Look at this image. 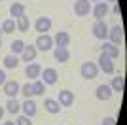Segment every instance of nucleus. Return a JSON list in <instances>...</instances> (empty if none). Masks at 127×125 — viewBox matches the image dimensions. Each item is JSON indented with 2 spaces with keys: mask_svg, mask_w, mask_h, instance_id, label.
Masks as SVG:
<instances>
[{
  "mask_svg": "<svg viewBox=\"0 0 127 125\" xmlns=\"http://www.w3.org/2000/svg\"><path fill=\"white\" fill-rule=\"evenodd\" d=\"M108 42L114 44V46L122 47L123 46V29L122 25H114V27H108Z\"/></svg>",
  "mask_w": 127,
  "mask_h": 125,
  "instance_id": "nucleus-1",
  "label": "nucleus"
},
{
  "mask_svg": "<svg viewBox=\"0 0 127 125\" xmlns=\"http://www.w3.org/2000/svg\"><path fill=\"white\" fill-rule=\"evenodd\" d=\"M80 74H82V78H85V80H95L97 74H99V66H97V62H91V61L82 62V66H80Z\"/></svg>",
  "mask_w": 127,
  "mask_h": 125,
  "instance_id": "nucleus-2",
  "label": "nucleus"
},
{
  "mask_svg": "<svg viewBox=\"0 0 127 125\" xmlns=\"http://www.w3.org/2000/svg\"><path fill=\"white\" fill-rule=\"evenodd\" d=\"M97 66H99V70H102L104 74H114V70H116L114 59H110L108 55H104V53L99 55V59H97Z\"/></svg>",
  "mask_w": 127,
  "mask_h": 125,
  "instance_id": "nucleus-3",
  "label": "nucleus"
},
{
  "mask_svg": "<svg viewBox=\"0 0 127 125\" xmlns=\"http://www.w3.org/2000/svg\"><path fill=\"white\" fill-rule=\"evenodd\" d=\"M34 47L38 51H44V53L53 49V36H49V34H38L36 42H34Z\"/></svg>",
  "mask_w": 127,
  "mask_h": 125,
  "instance_id": "nucleus-4",
  "label": "nucleus"
},
{
  "mask_svg": "<svg viewBox=\"0 0 127 125\" xmlns=\"http://www.w3.org/2000/svg\"><path fill=\"white\" fill-rule=\"evenodd\" d=\"M40 80H42L46 85H53V83H57V80H59V72L55 68L48 66V68H44L42 72H40Z\"/></svg>",
  "mask_w": 127,
  "mask_h": 125,
  "instance_id": "nucleus-5",
  "label": "nucleus"
},
{
  "mask_svg": "<svg viewBox=\"0 0 127 125\" xmlns=\"http://www.w3.org/2000/svg\"><path fill=\"white\" fill-rule=\"evenodd\" d=\"M91 11H93V15H95L97 21H102L108 13H110V6H108V2H97L93 8H91Z\"/></svg>",
  "mask_w": 127,
  "mask_h": 125,
  "instance_id": "nucleus-6",
  "label": "nucleus"
},
{
  "mask_svg": "<svg viewBox=\"0 0 127 125\" xmlns=\"http://www.w3.org/2000/svg\"><path fill=\"white\" fill-rule=\"evenodd\" d=\"M91 32H93V36L99 38V40L104 42L106 36H108V25L104 23V19L102 21H95V25H93V29H91Z\"/></svg>",
  "mask_w": 127,
  "mask_h": 125,
  "instance_id": "nucleus-7",
  "label": "nucleus"
},
{
  "mask_svg": "<svg viewBox=\"0 0 127 125\" xmlns=\"http://www.w3.org/2000/svg\"><path fill=\"white\" fill-rule=\"evenodd\" d=\"M2 87H4V93L8 95L10 99H15L17 95H19V91H21V83L15 82V80H6V83Z\"/></svg>",
  "mask_w": 127,
  "mask_h": 125,
  "instance_id": "nucleus-8",
  "label": "nucleus"
},
{
  "mask_svg": "<svg viewBox=\"0 0 127 125\" xmlns=\"http://www.w3.org/2000/svg\"><path fill=\"white\" fill-rule=\"evenodd\" d=\"M91 2L89 0H76L74 2V13L78 17H85V15H89V11H91Z\"/></svg>",
  "mask_w": 127,
  "mask_h": 125,
  "instance_id": "nucleus-9",
  "label": "nucleus"
},
{
  "mask_svg": "<svg viewBox=\"0 0 127 125\" xmlns=\"http://www.w3.org/2000/svg\"><path fill=\"white\" fill-rule=\"evenodd\" d=\"M57 102L64 108H68L74 104V93L68 91V89H63V91H59V97H57Z\"/></svg>",
  "mask_w": 127,
  "mask_h": 125,
  "instance_id": "nucleus-10",
  "label": "nucleus"
},
{
  "mask_svg": "<svg viewBox=\"0 0 127 125\" xmlns=\"http://www.w3.org/2000/svg\"><path fill=\"white\" fill-rule=\"evenodd\" d=\"M40 72H42V66H40L38 62H29L27 68H25V74H27V78L31 80V82L40 80Z\"/></svg>",
  "mask_w": 127,
  "mask_h": 125,
  "instance_id": "nucleus-11",
  "label": "nucleus"
},
{
  "mask_svg": "<svg viewBox=\"0 0 127 125\" xmlns=\"http://www.w3.org/2000/svg\"><path fill=\"white\" fill-rule=\"evenodd\" d=\"M34 29H36V32H40V34H48L49 29H51V19L49 17H38L36 23H34Z\"/></svg>",
  "mask_w": 127,
  "mask_h": 125,
  "instance_id": "nucleus-12",
  "label": "nucleus"
},
{
  "mask_svg": "<svg viewBox=\"0 0 127 125\" xmlns=\"http://www.w3.org/2000/svg\"><path fill=\"white\" fill-rule=\"evenodd\" d=\"M70 44V34L64 31H59L55 36H53V46L55 47H68Z\"/></svg>",
  "mask_w": 127,
  "mask_h": 125,
  "instance_id": "nucleus-13",
  "label": "nucleus"
},
{
  "mask_svg": "<svg viewBox=\"0 0 127 125\" xmlns=\"http://www.w3.org/2000/svg\"><path fill=\"white\" fill-rule=\"evenodd\" d=\"M112 93H114V91L110 89L108 83H102V85H99V87L95 89V97L99 100H110L112 99Z\"/></svg>",
  "mask_w": 127,
  "mask_h": 125,
  "instance_id": "nucleus-14",
  "label": "nucleus"
},
{
  "mask_svg": "<svg viewBox=\"0 0 127 125\" xmlns=\"http://www.w3.org/2000/svg\"><path fill=\"white\" fill-rule=\"evenodd\" d=\"M101 53L108 55L110 59H118V57H120V47L114 46V44H110V42H102V46H101Z\"/></svg>",
  "mask_w": 127,
  "mask_h": 125,
  "instance_id": "nucleus-15",
  "label": "nucleus"
},
{
  "mask_svg": "<svg viewBox=\"0 0 127 125\" xmlns=\"http://www.w3.org/2000/svg\"><path fill=\"white\" fill-rule=\"evenodd\" d=\"M36 55H38V49L29 44V46H25V49H23V53H21V61L27 62V64H29V62H34Z\"/></svg>",
  "mask_w": 127,
  "mask_h": 125,
  "instance_id": "nucleus-16",
  "label": "nucleus"
},
{
  "mask_svg": "<svg viewBox=\"0 0 127 125\" xmlns=\"http://www.w3.org/2000/svg\"><path fill=\"white\" fill-rule=\"evenodd\" d=\"M21 110H23V116H29V118H34L38 112V106L32 99H25V102L21 104Z\"/></svg>",
  "mask_w": 127,
  "mask_h": 125,
  "instance_id": "nucleus-17",
  "label": "nucleus"
},
{
  "mask_svg": "<svg viewBox=\"0 0 127 125\" xmlns=\"http://www.w3.org/2000/svg\"><path fill=\"white\" fill-rule=\"evenodd\" d=\"M53 57H55L57 62H68L70 59L68 47H53Z\"/></svg>",
  "mask_w": 127,
  "mask_h": 125,
  "instance_id": "nucleus-18",
  "label": "nucleus"
},
{
  "mask_svg": "<svg viewBox=\"0 0 127 125\" xmlns=\"http://www.w3.org/2000/svg\"><path fill=\"white\" fill-rule=\"evenodd\" d=\"M108 85H110V89L114 91V93H123V89H125V78L118 74V76L112 78V82L108 83Z\"/></svg>",
  "mask_w": 127,
  "mask_h": 125,
  "instance_id": "nucleus-19",
  "label": "nucleus"
},
{
  "mask_svg": "<svg viewBox=\"0 0 127 125\" xmlns=\"http://www.w3.org/2000/svg\"><path fill=\"white\" fill-rule=\"evenodd\" d=\"M44 108L49 114H59L61 112V104L57 102V99H46L44 100Z\"/></svg>",
  "mask_w": 127,
  "mask_h": 125,
  "instance_id": "nucleus-20",
  "label": "nucleus"
},
{
  "mask_svg": "<svg viewBox=\"0 0 127 125\" xmlns=\"http://www.w3.org/2000/svg\"><path fill=\"white\" fill-rule=\"evenodd\" d=\"M10 15H11V19H19L21 15H25V6L19 4V2H13L10 6Z\"/></svg>",
  "mask_w": 127,
  "mask_h": 125,
  "instance_id": "nucleus-21",
  "label": "nucleus"
},
{
  "mask_svg": "<svg viewBox=\"0 0 127 125\" xmlns=\"http://www.w3.org/2000/svg\"><path fill=\"white\" fill-rule=\"evenodd\" d=\"M4 68H17L19 66V62H21V59L17 57V55H13V53H10V55H6L4 57Z\"/></svg>",
  "mask_w": 127,
  "mask_h": 125,
  "instance_id": "nucleus-22",
  "label": "nucleus"
},
{
  "mask_svg": "<svg viewBox=\"0 0 127 125\" xmlns=\"http://www.w3.org/2000/svg\"><path fill=\"white\" fill-rule=\"evenodd\" d=\"M0 29H2V34H11V32L17 29V25H15V19H11V17H8V19L0 25Z\"/></svg>",
  "mask_w": 127,
  "mask_h": 125,
  "instance_id": "nucleus-23",
  "label": "nucleus"
},
{
  "mask_svg": "<svg viewBox=\"0 0 127 125\" xmlns=\"http://www.w3.org/2000/svg\"><path fill=\"white\" fill-rule=\"evenodd\" d=\"M10 114H19L21 112V102L19 100H15V99H8V102H6V106H4Z\"/></svg>",
  "mask_w": 127,
  "mask_h": 125,
  "instance_id": "nucleus-24",
  "label": "nucleus"
},
{
  "mask_svg": "<svg viewBox=\"0 0 127 125\" xmlns=\"http://www.w3.org/2000/svg\"><path fill=\"white\" fill-rule=\"evenodd\" d=\"M15 25H17V31H21V32H29V29H31V19L27 15H21L19 19L15 21Z\"/></svg>",
  "mask_w": 127,
  "mask_h": 125,
  "instance_id": "nucleus-25",
  "label": "nucleus"
},
{
  "mask_svg": "<svg viewBox=\"0 0 127 125\" xmlns=\"http://www.w3.org/2000/svg\"><path fill=\"white\" fill-rule=\"evenodd\" d=\"M25 46H27V44L23 40H13V42H11V46H10L11 53H13V55H21L23 49H25Z\"/></svg>",
  "mask_w": 127,
  "mask_h": 125,
  "instance_id": "nucleus-26",
  "label": "nucleus"
},
{
  "mask_svg": "<svg viewBox=\"0 0 127 125\" xmlns=\"http://www.w3.org/2000/svg\"><path fill=\"white\" fill-rule=\"evenodd\" d=\"M32 83V91H34V95H44L46 93V83L42 82V80H34Z\"/></svg>",
  "mask_w": 127,
  "mask_h": 125,
  "instance_id": "nucleus-27",
  "label": "nucleus"
},
{
  "mask_svg": "<svg viewBox=\"0 0 127 125\" xmlns=\"http://www.w3.org/2000/svg\"><path fill=\"white\" fill-rule=\"evenodd\" d=\"M19 95H23L25 99H32L34 97V91H32V83L27 82L25 85H21V91H19Z\"/></svg>",
  "mask_w": 127,
  "mask_h": 125,
  "instance_id": "nucleus-28",
  "label": "nucleus"
},
{
  "mask_svg": "<svg viewBox=\"0 0 127 125\" xmlns=\"http://www.w3.org/2000/svg\"><path fill=\"white\" fill-rule=\"evenodd\" d=\"M15 125H32V121H31V118L29 116H17V120H15Z\"/></svg>",
  "mask_w": 127,
  "mask_h": 125,
  "instance_id": "nucleus-29",
  "label": "nucleus"
},
{
  "mask_svg": "<svg viewBox=\"0 0 127 125\" xmlns=\"http://www.w3.org/2000/svg\"><path fill=\"white\" fill-rule=\"evenodd\" d=\"M101 125H116V118H104Z\"/></svg>",
  "mask_w": 127,
  "mask_h": 125,
  "instance_id": "nucleus-30",
  "label": "nucleus"
},
{
  "mask_svg": "<svg viewBox=\"0 0 127 125\" xmlns=\"http://www.w3.org/2000/svg\"><path fill=\"white\" fill-rule=\"evenodd\" d=\"M112 11H114L116 15H122V8H120V4H118V2H114V8H112Z\"/></svg>",
  "mask_w": 127,
  "mask_h": 125,
  "instance_id": "nucleus-31",
  "label": "nucleus"
},
{
  "mask_svg": "<svg viewBox=\"0 0 127 125\" xmlns=\"http://www.w3.org/2000/svg\"><path fill=\"white\" fill-rule=\"evenodd\" d=\"M6 78H8V76H6V72L0 68V85H4V83H6Z\"/></svg>",
  "mask_w": 127,
  "mask_h": 125,
  "instance_id": "nucleus-32",
  "label": "nucleus"
},
{
  "mask_svg": "<svg viewBox=\"0 0 127 125\" xmlns=\"http://www.w3.org/2000/svg\"><path fill=\"white\" fill-rule=\"evenodd\" d=\"M4 114H6V108H4V106H0V120L4 118Z\"/></svg>",
  "mask_w": 127,
  "mask_h": 125,
  "instance_id": "nucleus-33",
  "label": "nucleus"
},
{
  "mask_svg": "<svg viewBox=\"0 0 127 125\" xmlns=\"http://www.w3.org/2000/svg\"><path fill=\"white\" fill-rule=\"evenodd\" d=\"M4 125H15V121H4Z\"/></svg>",
  "mask_w": 127,
  "mask_h": 125,
  "instance_id": "nucleus-34",
  "label": "nucleus"
},
{
  "mask_svg": "<svg viewBox=\"0 0 127 125\" xmlns=\"http://www.w3.org/2000/svg\"><path fill=\"white\" fill-rule=\"evenodd\" d=\"M104 2H116V0H104Z\"/></svg>",
  "mask_w": 127,
  "mask_h": 125,
  "instance_id": "nucleus-35",
  "label": "nucleus"
},
{
  "mask_svg": "<svg viewBox=\"0 0 127 125\" xmlns=\"http://www.w3.org/2000/svg\"><path fill=\"white\" fill-rule=\"evenodd\" d=\"M91 2H101V0H91Z\"/></svg>",
  "mask_w": 127,
  "mask_h": 125,
  "instance_id": "nucleus-36",
  "label": "nucleus"
},
{
  "mask_svg": "<svg viewBox=\"0 0 127 125\" xmlns=\"http://www.w3.org/2000/svg\"><path fill=\"white\" fill-rule=\"evenodd\" d=\"M0 47H2V38H0Z\"/></svg>",
  "mask_w": 127,
  "mask_h": 125,
  "instance_id": "nucleus-37",
  "label": "nucleus"
},
{
  "mask_svg": "<svg viewBox=\"0 0 127 125\" xmlns=\"http://www.w3.org/2000/svg\"><path fill=\"white\" fill-rule=\"evenodd\" d=\"M0 34H2V29H0Z\"/></svg>",
  "mask_w": 127,
  "mask_h": 125,
  "instance_id": "nucleus-38",
  "label": "nucleus"
}]
</instances>
